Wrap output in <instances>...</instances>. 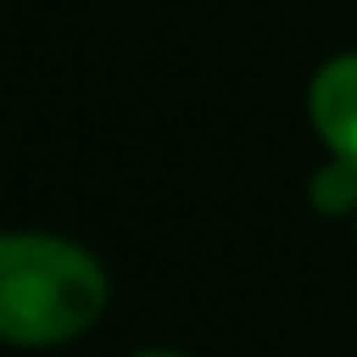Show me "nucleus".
Here are the masks:
<instances>
[{
    "label": "nucleus",
    "instance_id": "nucleus-1",
    "mask_svg": "<svg viewBox=\"0 0 357 357\" xmlns=\"http://www.w3.org/2000/svg\"><path fill=\"white\" fill-rule=\"evenodd\" d=\"M108 308V269L93 250L45 235L0 230V337L54 347L89 333Z\"/></svg>",
    "mask_w": 357,
    "mask_h": 357
},
{
    "label": "nucleus",
    "instance_id": "nucleus-3",
    "mask_svg": "<svg viewBox=\"0 0 357 357\" xmlns=\"http://www.w3.org/2000/svg\"><path fill=\"white\" fill-rule=\"evenodd\" d=\"M308 201L323 215H357V162L347 157H328L313 176H308Z\"/></svg>",
    "mask_w": 357,
    "mask_h": 357
},
{
    "label": "nucleus",
    "instance_id": "nucleus-4",
    "mask_svg": "<svg viewBox=\"0 0 357 357\" xmlns=\"http://www.w3.org/2000/svg\"><path fill=\"white\" fill-rule=\"evenodd\" d=\"M132 357H181V352H167V347H152V352H132Z\"/></svg>",
    "mask_w": 357,
    "mask_h": 357
},
{
    "label": "nucleus",
    "instance_id": "nucleus-2",
    "mask_svg": "<svg viewBox=\"0 0 357 357\" xmlns=\"http://www.w3.org/2000/svg\"><path fill=\"white\" fill-rule=\"evenodd\" d=\"M308 118L333 157L357 162V54H337L313 74Z\"/></svg>",
    "mask_w": 357,
    "mask_h": 357
}]
</instances>
